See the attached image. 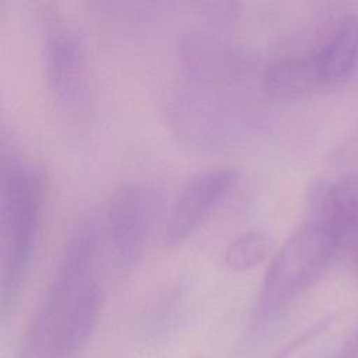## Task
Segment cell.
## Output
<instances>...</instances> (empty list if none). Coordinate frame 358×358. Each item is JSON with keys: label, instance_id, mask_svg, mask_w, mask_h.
I'll list each match as a JSON object with an SVG mask.
<instances>
[{"label": "cell", "instance_id": "obj_1", "mask_svg": "<svg viewBox=\"0 0 358 358\" xmlns=\"http://www.w3.org/2000/svg\"><path fill=\"white\" fill-rule=\"evenodd\" d=\"M98 221L85 215L74 225L45 294L21 340L20 358H76L99 316L101 289L94 275Z\"/></svg>", "mask_w": 358, "mask_h": 358}, {"label": "cell", "instance_id": "obj_2", "mask_svg": "<svg viewBox=\"0 0 358 358\" xmlns=\"http://www.w3.org/2000/svg\"><path fill=\"white\" fill-rule=\"evenodd\" d=\"M169 130L183 144L204 152L228 151L263 137V113L228 91L192 87L171 94L165 103Z\"/></svg>", "mask_w": 358, "mask_h": 358}, {"label": "cell", "instance_id": "obj_3", "mask_svg": "<svg viewBox=\"0 0 358 358\" xmlns=\"http://www.w3.org/2000/svg\"><path fill=\"white\" fill-rule=\"evenodd\" d=\"M0 189V310L4 316L15 306L29 270L42 218L43 182L35 166L4 157Z\"/></svg>", "mask_w": 358, "mask_h": 358}, {"label": "cell", "instance_id": "obj_4", "mask_svg": "<svg viewBox=\"0 0 358 358\" xmlns=\"http://www.w3.org/2000/svg\"><path fill=\"white\" fill-rule=\"evenodd\" d=\"M338 239L323 224L306 218L273 256L252 310V330L263 329L323 271Z\"/></svg>", "mask_w": 358, "mask_h": 358}, {"label": "cell", "instance_id": "obj_5", "mask_svg": "<svg viewBox=\"0 0 358 358\" xmlns=\"http://www.w3.org/2000/svg\"><path fill=\"white\" fill-rule=\"evenodd\" d=\"M182 70L196 85L229 91L259 84L262 73L242 48L204 32H189L178 45Z\"/></svg>", "mask_w": 358, "mask_h": 358}, {"label": "cell", "instance_id": "obj_6", "mask_svg": "<svg viewBox=\"0 0 358 358\" xmlns=\"http://www.w3.org/2000/svg\"><path fill=\"white\" fill-rule=\"evenodd\" d=\"M43 56L48 87L57 106L70 115L85 112L90 102V76L78 32L55 18L45 22Z\"/></svg>", "mask_w": 358, "mask_h": 358}, {"label": "cell", "instance_id": "obj_7", "mask_svg": "<svg viewBox=\"0 0 358 358\" xmlns=\"http://www.w3.org/2000/svg\"><path fill=\"white\" fill-rule=\"evenodd\" d=\"M154 214L151 192L138 183L117 186L106 204L109 243L122 268L133 267L147 243Z\"/></svg>", "mask_w": 358, "mask_h": 358}, {"label": "cell", "instance_id": "obj_8", "mask_svg": "<svg viewBox=\"0 0 358 358\" xmlns=\"http://www.w3.org/2000/svg\"><path fill=\"white\" fill-rule=\"evenodd\" d=\"M236 180V172L229 168L207 169L192 176L179 192L165 224L166 245H179L192 236Z\"/></svg>", "mask_w": 358, "mask_h": 358}, {"label": "cell", "instance_id": "obj_9", "mask_svg": "<svg viewBox=\"0 0 358 358\" xmlns=\"http://www.w3.org/2000/svg\"><path fill=\"white\" fill-rule=\"evenodd\" d=\"M322 85L317 53L275 60L262 73V90L278 99H298Z\"/></svg>", "mask_w": 358, "mask_h": 358}, {"label": "cell", "instance_id": "obj_10", "mask_svg": "<svg viewBox=\"0 0 358 358\" xmlns=\"http://www.w3.org/2000/svg\"><path fill=\"white\" fill-rule=\"evenodd\" d=\"M316 53L324 85L347 78L358 59V15H345L327 43Z\"/></svg>", "mask_w": 358, "mask_h": 358}, {"label": "cell", "instance_id": "obj_11", "mask_svg": "<svg viewBox=\"0 0 358 358\" xmlns=\"http://www.w3.org/2000/svg\"><path fill=\"white\" fill-rule=\"evenodd\" d=\"M270 249V238L262 231L250 229L238 235L227 245L224 262L234 271L250 270L267 257Z\"/></svg>", "mask_w": 358, "mask_h": 358}, {"label": "cell", "instance_id": "obj_12", "mask_svg": "<svg viewBox=\"0 0 358 358\" xmlns=\"http://www.w3.org/2000/svg\"><path fill=\"white\" fill-rule=\"evenodd\" d=\"M235 8L236 6L234 3L225 1H210L200 4L201 13L214 22H228L235 15Z\"/></svg>", "mask_w": 358, "mask_h": 358}, {"label": "cell", "instance_id": "obj_13", "mask_svg": "<svg viewBox=\"0 0 358 358\" xmlns=\"http://www.w3.org/2000/svg\"><path fill=\"white\" fill-rule=\"evenodd\" d=\"M196 358H203V357H196Z\"/></svg>", "mask_w": 358, "mask_h": 358}]
</instances>
